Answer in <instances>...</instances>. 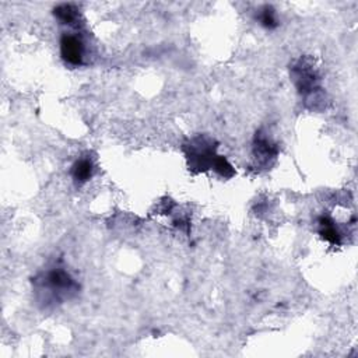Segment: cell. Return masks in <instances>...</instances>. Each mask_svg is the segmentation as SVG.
Wrapping results in <instances>:
<instances>
[{"label": "cell", "instance_id": "4", "mask_svg": "<svg viewBox=\"0 0 358 358\" xmlns=\"http://www.w3.org/2000/svg\"><path fill=\"white\" fill-rule=\"evenodd\" d=\"M259 20L260 23H262V26H265L266 28H273V27H276L275 11L271 10L270 7H265V9L262 10Z\"/></svg>", "mask_w": 358, "mask_h": 358}, {"label": "cell", "instance_id": "2", "mask_svg": "<svg viewBox=\"0 0 358 358\" xmlns=\"http://www.w3.org/2000/svg\"><path fill=\"white\" fill-rule=\"evenodd\" d=\"M93 174V164L90 160H80L73 166V178L78 182L89 181Z\"/></svg>", "mask_w": 358, "mask_h": 358}, {"label": "cell", "instance_id": "3", "mask_svg": "<svg viewBox=\"0 0 358 358\" xmlns=\"http://www.w3.org/2000/svg\"><path fill=\"white\" fill-rule=\"evenodd\" d=\"M56 16L57 18L60 21H63L65 24H72V21L76 20V17H77V13H76V10L73 9L72 6H60L59 9L56 10Z\"/></svg>", "mask_w": 358, "mask_h": 358}, {"label": "cell", "instance_id": "1", "mask_svg": "<svg viewBox=\"0 0 358 358\" xmlns=\"http://www.w3.org/2000/svg\"><path fill=\"white\" fill-rule=\"evenodd\" d=\"M60 52L63 59L73 66H77L83 60V44L74 35H66L60 42Z\"/></svg>", "mask_w": 358, "mask_h": 358}]
</instances>
